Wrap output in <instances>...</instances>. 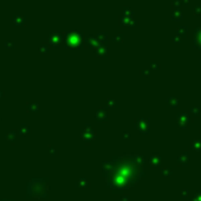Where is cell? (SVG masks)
<instances>
[{
	"mask_svg": "<svg viewBox=\"0 0 201 201\" xmlns=\"http://www.w3.org/2000/svg\"><path fill=\"white\" fill-rule=\"evenodd\" d=\"M46 183L43 180H33L29 185V196H45Z\"/></svg>",
	"mask_w": 201,
	"mask_h": 201,
	"instance_id": "cell-1",
	"label": "cell"
},
{
	"mask_svg": "<svg viewBox=\"0 0 201 201\" xmlns=\"http://www.w3.org/2000/svg\"><path fill=\"white\" fill-rule=\"evenodd\" d=\"M76 187H90V182L85 181L84 179H81L76 182Z\"/></svg>",
	"mask_w": 201,
	"mask_h": 201,
	"instance_id": "cell-2",
	"label": "cell"
},
{
	"mask_svg": "<svg viewBox=\"0 0 201 201\" xmlns=\"http://www.w3.org/2000/svg\"><path fill=\"white\" fill-rule=\"evenodd\" d=\"M191 201H201V189L194 194V198L191 199Z\"/></svg>",
	"mask_w": 201,
	"mask_h": 201,
	"instance_id": "cell-3",
	"label": "cell"
},
{
	"mask_svg": "<svg viewBox=\"0 0 201 201\" xmlns=\"http://www.w3.org/2000/svg\"><path fill=\"white\" fill-rule=\"evenodd\" d=\"M179 162L181 163V165H183V166H186V165H187V163H188V159H187V154H186V155L183 154V155L181 156V159L179 160Z\"/></svg>",
	"mask_w": 201,
	"mask_h": 201,
	"instance_id": "cell-4",
	"label": "cell"
},
{
	"mask_svg": "<svg viewBox=\"0 0 201 201\" xmlns=\"http://www.w3.org/2000/svg\"><path fill=\"white\" fill-rule=\"evenodd\" d=\"M162 174H163V176L169 178V176H172V170L170 169H162Z\"/></svg>",
	"mask_w": 201,
	"mask_h": 201,
	"instance_id": "cell-5",
	"label": "cell"
},
{
	"mask_svg": "<svg viewBox=\"0 0 201 201\" xmlns=\"http://www.w3.org/2000/svg\"><path fill=\"white\" fill-rule=\"evenodd\" d=\"M188 194H189V191H188L187 188H183V189L181 191V196L182 198H188Z\"/></svg>",
	"mask_w": 201,
	"mask_h": 201,
	"instance_id": "cell-6",
	"label": "cell"
},
{
	"mask_svg": "<svg viewBox=\"0 0 201 201\" xmlns=\"http://www.w3.org/2000/svg\"><path fill=\"white\" fill-rule=\"evenodd\" d=\"M120 201H129V198H128L127 195H123V196H121Z\"/></svg>",
	"mask_w": 201,
	"mask_h": 201,
	"instance_id": "cell-7",
	"label": "cell"
},
{
	"mask_svg": "<svg viewBox=\"0 0 201 201\" xmlns=\"http://www.w3.org/2000/svg\"><path fill=\"white\" fill-rule=\"evenodd\" d=\"M5 201H8V200H5Z\"/></svg>",
	"mask_w": 201,
	"mask_h": 201,
	"instance_id": "cell-8",
	"label": "cell"
}]
</instances>
